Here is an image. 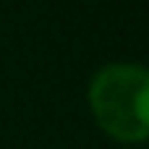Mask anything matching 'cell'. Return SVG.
<instances>
[{
  "label": "cell",
  "instance_id": "6da1fadb",
  "mask_svg": "<svg viewBox=\"0 0 149 149\" xmlns=\"http://www.w3.org/2000/svg\"><path fill=\"white\" fill-rule=\"evenodd\" d=\"M89 107L105 134L118 141L149 139V68L110 63L89 81Z\"/></svg>",
  "mask_w": 149,
  "mask_h": 149
}]
</instances>
